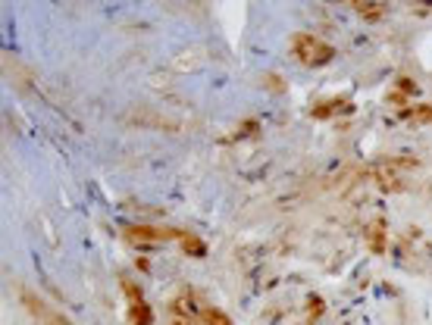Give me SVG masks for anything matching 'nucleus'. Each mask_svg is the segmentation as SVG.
I'll use <instances>...</instances> for the list:
<instances>
[{
  "label": "nucleus",
  "instance_id": "nucleus-1",
  "mask_svg": "<svg viewBox=\"0 0 432 325\" xmlns=\"http://www.w3.org/2000/svg\"><path fill=\"white\" fill-rule=\"evenodd\" d=\"M292 53L297 57V63H304V66H326V63L335 57V47L326 44L323 38L310 35V31H297L292 38Z\"/></svg>",
  "mask_w": 432,
  "mask_h": 325
},
{
  "label": "nucleus",
  "instance_id": "nucleus-2",
  "mask_svg": "<svg viewBox=\"0 0 432 325\" xmlns=\"http://www.w3.org/2000/svg\"><path fill=\"white\" fill-rule=\"evenodd\" d=\"M120 284H122L125 297H129V322L132 325H151L154 313H151V307H147V300L141 297V288L135 282H129V279H122Z\"/></svg>",
  "mask_w": 432,
  "mask_h": 325
},
{
  "label": "nucleus",
  "instance_id": "nucleus-3",
  "mask_svg": "<svg viewBox=\"0 0 432 325\" xmlns=\"http://www.w3.org/2000/svg\"><path fill=\"white\" fill-rule=\"evenodd\" d=\"M125 241L132 244H160V241H169V238H179V232H172V228H163V225H129L122 232Z\"/></svg>",
  "mask_w": 432,
  "mask_h": 325
},
{
  "label": "nucleus",
  "instance_id": "nucleus-4",
  "mask_svg": "<svg viewBox=\"0 0 432 325\" xmlns=\"http://www.w3.org/2000/svg\"><path fill=\"white\" fill-rule=\"evenodd\" d=\"M367 244H370L373 253L386 250V219H373L370 225H367Z\"/></svg>",
  "mask_w": 432,
  "mask_h": 325
},
{
  "label": "nucleus",
  "instance_id": "nucleus-5",
  "mask_svg": "<svg viewBox=\"0 0 432 325\" xmlns=\"http://www.w3.org/2000/svg\"><path fill=\"white\" fill-rule=\"evenodd\" d=\"M413 94H417V85H413L411 78H398L395 88L389 91V100H391V104L401 107V104H407V97H413Z\"/></svg>",
  "mask_w": 432,
  "mask_h": 325
},
{
  "label": "nucleus",
  "instance_id": "nucleus-6",
  "mask_svg": "<svg viewBox=\"0 0 432 325\" xmlns=\"http://www.w3.org/2000/svg\"><path fill=\"white\" fill-rule=\"evenodd\" d=\"M179 241H182V250L188 253V257H204V253H207V244L191 232H179Z\"/></svg>",
  "mask_w": 432,
  "mask_h": 325
},
{
  "label": "nucleus",
  "instance_id": "nucleus-7",
  "mask_svg": "<svg viewBox=\"0 0 432 325\" xmlns=\"http://www.w3.org/2000/svg\"><path fill=\"white\" fill-rule=\"evenodd\" d=\"M401 119H404V122H417V125L432 122V107H426V104L404 107V110H401Z\"/></svg>",
  "mask_w": 432,
  "mask_h": 325
},
{
  "label": "nucleus",
  "instance_id": "nucleus-8",
  "mask_svg": "<svg viewBox=\"0 0 432 325\" xmlns=\"http://www.w3.org/2000/svg\"><path fill=\"white\" fill-rule=\"evenodd\" d=\"M201 319H204V325H232L229 316L223 310H216V307H201Z\"/></svg>",
  "mask_w": 432,
  "mask_h": 325
},
{
  "label": "nucleus",
  "instance_id": "nucleus-9",
  "mask_svg": "<svg viewBox=\"0 0 432 325\" xmlns=\"http://www.w3.org/2000/svg\"><path fill=\"white\" fill-rule=\"evenodd\" d=\"M354 10L364 16V19H370V22H376V19H382V16H386V6H382V4H376V6H370V4H354Z\"/></svg>",
  "mask_w": 432,
  "mask_h": 325
},
{
  "label": "nucleus",
  "instance_id": "nucleus-10",
  "mask_svg": "<svg viewBox=\"0 0 432 325\" xmlns=\"http://www.w3.org/2000/svg\"><path fill=\"white\" fill-rule=\"evenodd\" d=\"M344 107V97H332L329 104H320L317 110H313V116L317 119H323V116H329V113H335V110H342Z\"/></svg>",
  "mask_w": 432,
  "mask_h": 325
}]
</instances>
